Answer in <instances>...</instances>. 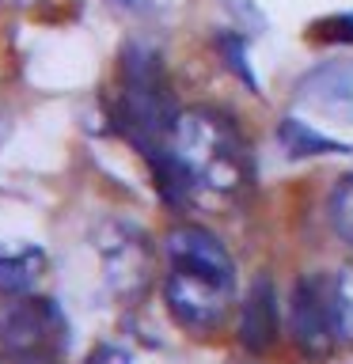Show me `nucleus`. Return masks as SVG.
Wrapping results in <instances>:
<instances>
[{
	"mask_svg": "<svg viewBox=\"0 0 353 364\" xmlns=\"http://www.w3.org/2000/svg\"><path fill=\"white\" fill-rule=\"evenodd\" d=\"M164 300L175 323L190 334L216 330L236 300V262L224 243L198 224H179L164 239Z\"/></svg>",
	"mask_w": 353,
	"mask_h": 364,
	"instance_id": "f257e3e1",
	"label": "nucleus"
},
{
	"mask_svg": "<svg viewBox=\"0 0 353 364\" xmlns=\"http://www.w3.org/2000/svg\"><path fill=\"white\" fill-rule=\"evenodd\" d=\"M175 102L167 91V76L159 65V53L141 42H130L122 50L118 87L110 91V125L122 133L137 152L148 159V167L164 164L171 156V129H175Z\"/></svg>",
	"mask_w": 353,
	"mask_h": 364,
	"instance_id": "f03ea898",
	"label": "nucleus"
},
{
	"mask_svg": "<svg viewBox=\"0 0 353 364\" xmlns=\"http://www.w3.org/2000/svg\"><path fill=\"white\" fill-rule=\"evenodd\" d=\"M171 152H175L190 190L239 198L251 186V156L243 136L224 114L209 107L179 114L175 129H171Z\"/></svg>",
	"mask_w": 353,
	"mask_h": 364,
	"instance_id": "7ed1b4c3",
	"label": "nucleus"
},
{
	"mask_svg": "<svg viewBox=\"0 0 353 364\" xmlns=\"http://www.w3.org/2000/svg\"><path fill=\"white\" fill-rule=\"evenodd\" d=\"M289 334L307 357H327L338 341L334 289L323 273H304L289 296Z\"/></svg>",
	"mask_w": 353,
	"mask_h": 364,
	"instance_id": "20e7f679",
	"label": "nucleus"
},
{
	"mask_svg": "<svg viewBox=\"0 0 353 364\" xmlns=\"http://www.w3.org/2000/svg\"><path fill=\"white\" fill-rule=\"evenodd\" d=\"M61 341H65V318L53 300L19 292L0 307V346L4 349L53 357L61 349Z\"/></svg>",
	"mask_w": 353,
	"mask_h": 364,
	"instance_id": "39448f33",
	"label": "nucleus"
},
{
	"mask_svg": "<svg viewBox=\"0 0 353 364\" xmlns=\"http://www.w3.org/2000/svg\"><path fill=\"white\" fill-rule=\"evenodd\" d=\"M99 258H102V277H107L110 292L122 300H133L148 289L156 269L148 235L137 232L130 224H107L99 232Z\"/></svg>",
	"mask_w": 353,
	"mask_h": 364,
	"instance_id": "423d86ee",
	"label": "nucleus"
},
{
	"mask_svg": "<svg viewBox=\"0 0 353 364\" xmlns=\"http://www.w3.org/2000/svg\"><path fill=\"white\" fill-rule=\"evenodd\" d=\"M296 102L315 114H330V118H342L346 125H353V61L312 68L296 87Z\"/></svg>",
	"mask_w": 353,
	"mask_h": 364,
	"instance_id": "0eeeda50",
	"label": "nucleus"
},
{
	"mask_svg": "<svg viewBox=\"0 0 353 364\" xmlns=\"http://www.w3.org/2000/svg\"><path fill=\"white\" fill-rule=\"evenodd\" d=\"M273 338H278V300H273L270 277H258L243 300V311H239V341L251 353H266Z\"/></svg>",
	"mask_w": 353,
	"mask_h": 364,
	"instance_id": "6e6552de",
	"label": "nucleus"
},
{
	"mask_svg": "<svg viewBox=\"0 0 353 364\" xmlns=\"http://www.w3.org/2000/svg\"><path fill=\"white\" fill-rule=\"evenodd\" d=\"M42 273H46V255L38 247L0 250V292H8V296L31 292Z\"/></svg>",
	"mask_w": 353,
	"mask_h": 364,
	"instance_id": "1a4fd4ad",
	"label": "nucleus"
},
{
	"mask_svg": "<svg viewBox=\"0 0 353 364\" xmlns=\"http://www.w3.org/2000/svg\"><path fill=\"white\" fill-rule=\"evenodd\" d=\"M278 136H281V144H285V152H289V156H323V152L342 156V152H349V144L334 141V136L315 133L307 122H296V118H285Z\"/></svg>",
	"mask_w": 353,
	"mask_h": 364,
	"instance_id": "9d476101",
	"label": "nucleus"
},
{
	"mask_svg": "<svg viewBox=\"0 0 353 364\" xmlns=\"http://www.w3.org/2000/svg\"><path fill=\"white\" fill-rule=\"evenodd\" d=\"M330 289H334V318H338V338L353 341V266L338 269L330 277Z\"/></svg>",
	"mask_w": 353,
	"mask_h": 364,
	"instance_id": "9b49d317",
	"label": "nucleus"
},
{
	"mask_svg": "<svg viewBox=\"0 0 353 364\" xmlns=\"http://www.w3.org/2000/svg\"><path fill=\"white\" fill-rule=\"evenodd\" d=\"M330 224L342 235V243L353 247V175H346L330 193Z\"/></svg>",
	"mask_w": 353,
	"mask_h": 364,
	"instance_id": "f8f14e48",
	"label": "nucleus"
},
{
	"mask_svg": "<svg viewBox=\"0 0 353 364\" xmlns=\"http://www.w3.org/2000/svg\"><path fill=\"white\" fill-rule=\"evenodd\" d=\"M312 38H323V42H353V16L342 11V16H327L312 23Z\"/></svg>",
	"mask_w": 353,
	"mask_h": 364,
	"instance_id": "ddd939ff",
	"label": "nucleus"
},
{
	"mask_svg": "<svg viewBox=\"0 0 353 364\" xmlns=\"http://www.w3.org/2000/svg\"><path fill=\"white\" fill-rule=\"evenodd\" d=\"M53 357H42V353H16V349H4L0 353V364H50Z\"/></svg>",
	"mask_w": 353,
	"mask_h": 364,
	"instance_id": "4468645a",
	"label": "nucleus"
},
{
	"mask_svg": "<svg viewBox=\"0 0 353 364\" xmlns=\"http://www.w3.org/2000/svg\"><path fill=\"white\" fill-rule=\"evenodd\" d=\"M0 4H8V8H31V4H38V0H0Z\"/></svg>",
	"mask_w": 353,
	"mask_h": 364,
	"instance_id": "2eb2a0df",
	"label": "nucleus"
},
{
	"mask_svg": "<svg viewBox=\"0 0 353 364\" xmlns=\"http://www.w3.org/2000/svg\"><path fill=\"white\" fill-rule=\"evenodd\" d=\"M118 4H125V8H137V4H141V0H118Z\"/></svg>",
	"mask_w": 353,
	"mask_h": 364,
	"instance_id": "dca6fc26",
	"label": "nucleus"
}]
</instances>
